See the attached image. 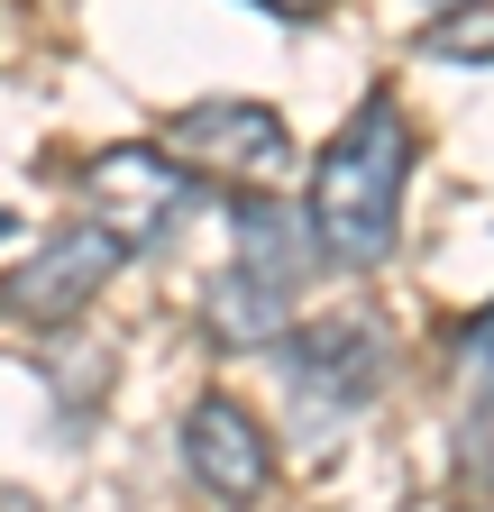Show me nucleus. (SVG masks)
Segmentation results:
<instances>
[{
  "label": "nucleus",
  "instance_id": "1",
  "mask_svg": "<svg viewBox=\"0 0 494 512\" xmlns=\"http://www.w3.org/2000/svg\"><path fill=\"white\" fill-rule=\"evenodd\" d=\"M412 156H421V138H412L403 101H394V92H366V101L348 110V128L321 147V165H312V202H302V220H312V238H321L330 266L376 275L385 256H394Z\"/></svg>",
  "mask_w": 494,
  "mask_h": 512
},
{
  "label": "nucleus",
  "instance_id": "2",
  "mask_svg": "<svg viewBox=\"0 0 494 512\" xmlns=\"http://www.w3.org/2000/svg\"><path fill=\"white\" fill-rule=\"evenodd\" d=\"M330 266L302 202H275V192H247L229 211V266L202 293V320L229 348H275L293 320H302V284Z\"/></svg>",
  "mask_w": 494,
  "mask_h": 512
},
{
  "label": "nucleus",
  "instance_id": "3",
  "mask_svg": "<svg viewBox=\"0 0 494 512\" xmlns=\"http://www.w3.org/2000/svg\"><path fill=\"white\" fill-rule=\"evenodd\" d=\"M284 375V412L293 430H312L321 448L385 394V330L366 311H330V320H293V330L266 348Z\"/></svg>",
  "mask_w": 494,
  "mask_h": 512
},
{
  "label": "nucleus",
  "instance_id": "4",
  "mask_svg": "<svg viewBox=\"0 0 494 512\" xmlns=\"http://www.w3.org/2000/svg\"><path fill=\"white\" fill-rule=\"evenodd\" d=\"M202 192L211 183L193 165H174L156 138H119V147L83 156V220L110 229L119 256H156L183 229V211H202Z\"/></svg>",
  "mask_w": 494,
  "mask_h": 512
},
{
  "label": "nucleus",
  "instance_id": "5",
  "mask_svg": "<svg viewBox=\"0 0 494 512\" xmlns=\"http://www.w3.org/2000/svg\"><path fill=\"white\" fill-rule=\"evenodd\" d=\"M156 147L174 165H193L211 192H266V183H284L302 165L284 110H266V101H193V110L165 119Z\"/></svg>",
  "mask_w": 494,
  "mask_h": 512
},
{
  "label": "nucleus",
  "instance_id": "6",
  "mask_svg": "<svg viewBox=\"0 0 494 512\" xmlns=\"http://www.w3.org/2000/svg\"><path fill=\"white\" fill-rule=\"evenodd\" d=\"M129 266L119 256V238L110 229H92V220H65L55 238H37L10 275H0V311L10 320H37V330H55V320H83L92 311V293Z\"/></svg>",
  "mask_w": 494,
  "mask_h": 512
},
{
  "label": "nucleus",
  "instance_id": "7",
  "mask_svg": "<svg viewBox=\"0 0 494 512\" xmlns=\"http://www.w3.org/2000/svg\"><path fill=\"white\" fill-rule=\"evenodd\" d=\"M183 467H193V485L220 494V503H257L275 485V439L257 430V412H247L238 394H202L193 412H183Z\"/></svg>",
  "mask_w": 494,
  "mask_h": 512
},
{
  "label": "nucleus",
  "instance_id": "8",
  "mask_svg": "<svg viewBox=\"0 0 494 512\" xmlns=\"http://www.w3.org/2000/svg\"><path fill=\"white\" fill-rule=\"evenodd\" d=\"M449 357H458L467 394H476V412H467V458H485V448H494V302L449 330Z\"/></svg>",
  "mask_w": 494,
  "mask_h": 512
},
{
  "label": "nucleus",
  "instance_id": "9",
  "mask_svg": "<svg viewBox=\"0 0 494 512\" xmlns=\"http://www.w3.org/2000/svg\"><path fill=\"white\" fill-rule=\"evenodd\" d=\"M421 55L430 64H494V0H449L421 28Z\"/></svg>",
  "mask_w": 494,
  "mask_h": 512
},
{
  "label": "nucleus",
  "instance_id": "10",
  "mask_svg": "<svg viewBox=\"0 0 494 512\" xmlns=\"http://www.w3.org/2000/svg\"><path fill=\"white\" fill-rule=\"evenodd\" d=\"M257 10H275V19H321L330 0H257Z\"/></svg>",
  "mask_w": 494,
  "mask_h": 512
},
{
  "label": "nucleus",
  "instance_id": "11",
  "mask_svg": "<svg viewBox=\"0 0 494 512\" xmlns=\"http://www.w3.org/2000/svg\"><path fill=\"white\" fill-rule=\"evenodd\" d=\"M421 10H449V0H421Z\"/></svg>",
  "mask_w": 494,
  "mask_h": 512
},
{
  "label": "nucleus",
  "instance_id": "12",
  "mask_svg": "<svg viewBox=\"0 0 494 512\" xmlns=\"http://www.w3.org/2000/svg\"><path fill=\"white\" fill-rule=\"evenodd\" d=\"M0 238H10V211H0Z\"/></svg>",
  "mask_w": 494,
  "mask_h": 512
}]
</instances>
